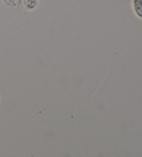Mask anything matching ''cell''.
I'll list each match as a JSON object with an SVG mask.
<instances>
[{"instance_id":"1","label":"cell","mask_w":142,"mask_h":157,"mask_svg":"<svg viewBox=\"0 0 142 157\" xmlns=\"http://www.w3.org/2000/svg\"><path fill=\"white\" fill-rule=\"evenodd\" d=\"M134 10L139 17L142 18V0H135L133 2Z\"/></svg>"},{"instance_id":"2","label":"cell","mask_w":142,"mask_h":157,"mask_svg":"<svg viewBox=\"0 0 142 157\" xmlns=\"http://www.w3.org/2000/svg\"><path fill=\"white\" fill-rule=\"evenodd\" d=\"M4 2L6 6L12 9H17L21 4V1H20V0L19 1H15V0H13V1H12V0L9 1V0H5Z\"/></svg>"},{"instance_id":"3","label":"cell","mask_w":142,"mask_h":157,"mask_svg":"<svg viewBox=\"0 0 142 157\" xmlns=\"http://www.w3.org/2000/svg\"><path fill=\"white\" fill-rule=\"evenodd\" d=\"M24 6H25L27 9L29 10H32L34 9L35 7L37 6L38 2L37 1H31V0H25L24 1Z\"/></svg>"}]
</instances>
